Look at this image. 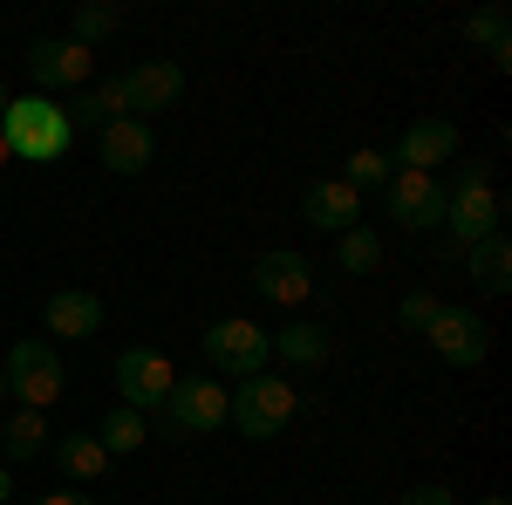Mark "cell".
I'll use <instances>...</instances> for the list:
<instances>
[{
	"label": "cell",
	"mask_w": 512,
	"mask_h": 505,
	"mask_svg": "<svg viewBox=\"0 0 512 505\" xmlns=\"http://www.w3.org/2000/svg\"><path fill=\"white\" fill-rule=\"evenodd\" d=\"M0 144L21 164H55V157L76 144V123L55 96H7V117H0Z\"/></svg>",
	"instance_id": "obj_1"
},
{
	"label": "cell",
	"mask_w": 512,
	"mask_h": 505,
	"mask_svg": "<svg viewBox=\"0 0 512 505\" xmlns=\"http://www.w3.org/2000/svg\"><path fill=\"white\" fill-rule=\"evenodd\" d=\"M499 219H506V205L492 192V164H485V157L458 164V185L444 192V226H451V239H458V246H478V239L499 233Z\"/></svg>",
	"instance_id": "obj_2"
},
{
	"label": "cell",
	"mask_w": 512,
	"mask_h": 505,
	"mask_svg": "<svg viewBox=\"0 0 512 505\" xmlns=\"http://www.w3.org/2000/svg\"><path fill=\"white\" fill-rule=\"evenodd\" d=\"M294 383H280V376H246V383H233V403H226V424L239 430V437H253V444H267V437H280V430L294 424Z\"/></svg>",
	"instance_id": "obj_3"
},
{
	"label": "cell",
	"mask_w": 512,
	"mask_h": 505,
	"mask_svg": "<svg viewBox=\"0 0 512 505\" xmlns=\"http://www.w3.org/2000/svg\"><path fill=\"white\" fill-rule=\"evenodd\" d=\"M0 376H7V396H21V410H48V403L69 389L55 342H35V335H21L14 349L0 355Z\"/></svg>",
	"instance_id": "obj_4"
},
{
	"label": "cell",
	"mask_w": 512,
	"mask_h": 505,
	"mask_svg": "<svg viewBox=\"0 0 512 505\" xmlns=\"http://www.w3.org/2000/svg\"><path fill=\"white\" fill-rule=\"evenodd\" d=\"M226 403H233V389H226V383L178 376L171 396H164V410H158V437H205V430L226 424Z\"/></svg>",
	"instance_id": "obj_5"
},
{
	"label": "cell",
	"mask_w": 512,
	"mask_h": 505,
	"mask_svg": "<svg viewBox=\"0 0 512 505\" xmlns=\"http://www.w3.org/2000/svg\"><path fill=\"white\" fill-rule=\"evenodd\" d=\"M205 362L219 369V376H233V383H246V376H267V355H274V342H267V328H253L246 314H226V321H212L205 328Z\"/></svg>",
	"instance_id": "obj_6"
},
{
	"label": "cell",
	"mask_w": 512,
	"mask_h": 505,
	"mask_svg": "<svg viewBox=\"0 0 512 505\" xmlns=\"http://www.w3.org/2000/svg\"><path fill=\"white\" fill-rule=\"evenodd\" d=\"M178 383V369H171V355L164 349H123L117 355V403L123 410H164V396Z\"/></svg>",
	"instance_id": "obj_7"
},
{
	"label": "cell",
	"mask_w": 512,
	"mask_h": 505,
	"mask_svg": "<svg viewBox=\"0 0 512 505\" xmlns=\"http://www.w3.org/2000/svg\"><path fill=\"white\" fill-rule=\"evenodd\" d=\"M383 205H390V219L403 233H437L444 226V185H437L431 171H390Z\"/></svg>",
	"instance_id": "obj_8"
},
{
	"label": "cell",
	"mask_w": 512,
	"mask_h": 505,
	"mask_svg": "<svg viewBox=\"0 0 512 505\" xmlns=\"http://www.w3.org/2000/svg\"><path fill=\"white\" fill-rule=\"evenodd\" d=\"M424 342H431L451 369H478L485 349H492V328H485L472 308H437V321L424 328Z\"/></svg>",
	"instance_id": "obj_9"
},
{
	"label": "cell",
	"mask_w": 512,
	"mask_h": 505,
	"mask_svg": "<svg viewBox=\"0 0 512 505\" xmlns=\"http://www.w3.org/2000/svg\"><path fill=\"white\" fill-rule=\"evenodd\" d=\"M253 294H260V301H274V308H308L315 273H308L301 253L274 246V253H260V260H253Z\"/></svg>",
	"instance_id": "obj_10"
},
{
	"label": "cell",
	"mask_w": 512,
	"mask_h": 505,
	"mask_svg": "<svg viewBox=\"0 0 512 505\" xmlns=\"http://www.w3.org/2000/svg\"><path fill=\"white\" fill-rule=\"evenodd\" d=\"M28 76H35V89L48 96V89H82L89 82V48H76L69 35H48L28 48Z\"/></svg>",
	"instance_id": "obj_11"
},
{
	"label": "cell",
	"mask_w": 512,
	"mask_h": 505,
	"mask_svg": "<svg viewBox=\"0 0 512 505\" xmlns=\"http://www.w3.org/2000/svg\"><path fill=\"white\" fill-rule=\"evenodd\" d=\"M123 96H130V117L151 123L158 110H171V103L185 96V69H178V62H137V69L123 76Z\"/></svg>",
	"instance_id": "obj_12"
},
{
	"label": "cell",
	"mask_w": 512,
	"mask_h": 505,
	"mask_svg": "<svg viewBox=\"0 0 512 505\" xmlns=\"http://www.w3.org/2000/svg\"><path fill=\"white\" fill-rule=\"evenodd\" d=\"M96 157H103V171H117V178H137V171L158 157V137H151V123L117 117L110 130H96Z\"/></svg>",
	"instance_id": "obj_13"
},
{
	"label": "cell",
	"mask_w": 512,
	"mask_h": 505,
	"mask_svg": "<svg viewBox=\"0 0 512 505\" xmlns=\"http://www.w3.org/2000/svg\"><path fill=\"white\" fill-rule=\"evenodd\" d=\"M458 157V123H444V117H424V123H410L403 137H396V171H431V164H451Z\"/></svg>",
	"instance_id": "obj_14"
},
{
	"label": "cell",
	"mask_w": 512,
	"mask_h": 505,
	"mask_svg": "<svg viewBox=\"0 0 512 505\" xmlns=\"http://www.w3.org/2000/svg\"><path fill=\"white\" fill-rule=\"evenodd\" d=\"M301 219L315 226V233H349V226H362V198L342 185V178H315L308 192H301Z\"/></svg>",
	"instance_id": "obj_15"
},
{
	"label": "cell",
	"mask_w": 512,
	"mask_h": 505,
	"mask_svg": "<svg viewBox=\"0 0 512 505\" xmlns=\"http://www.w3.org/2000/svg\"><path fill=\"white\" fill-rule=\"evenodd\" d=\"M41 328H48L55 342H82V335H96V328H103V301H96L89 287H62V294H48Z\"/></svg>",
	"instance_id": "obj_16"
},
{
	"label": "cell",
	"mask_w": 512,
	"mask_h": 505,
	"mask_svg": "<svg viewBox=\"0 0 512 505\" xmlns=\"http://www.w3.org/2000/svg\"><path fill=\"white\" fill-rule=\"evenodd\" d=\"M41 451H48V417H41V410H14V417L0 424V458H7V465H28Z\"/></svg>",
	"instance_id": "obj_17"
},
{
	"label": "cell",
	"mask_w": 512,
	"mask_h": 505,
	"mask_svg": "<svg viewBox=\"0 0 512 505\" xmlns=\"http://www.w3.org/2000/svg\"><path fill=\"white\" fill-rule=\"evenodd\" d=\"M55 465H62V478H76V485H96V478L110 471V451H103L89 430H76V437L55 444Z\"/></svg>",
	"instance_id": "obj_18"
},
{
	"label": "cell",
	"mask_w": 512,
	"mask_h": 505,
	"mask_svg": "<svg viewBox=\"0 0 512 505\" xmlns=\"http://www.w3.org/2000/svg\"><path fill=\"white\" fill-rule=\"evenodd\" d=\"M144 437H151V417H144V410H110V417H103V424H96V444H103V451H110V458H130V451H144Z\"/></svg>",
	"instance_id": "obj_19"
},
{
	"label": "cell",
	"mask_w": 512,
	"mask_h": 505,
	"mask_svg": "<svg viewBox=\"0 0 512 505\" xmlns=\"http://www.w3.org/2000/svg\"><path fill=\"white\" fill-rule=\"evenodd\" d=\"M465 253H472V280L485 287V294H506V287H512V246H506V233L478 239V246H465Z\"/></svg>",
	"instance_id": "obj_20"
},
{
	"label": "cell",
	"mask_w": 512,
	"mask_h": 505,
	"mask_svg": "<svg viewBox=\"0 0 512 505\" xmlns=\"http://www.w3.org/2000/svg\"><path fill=\"white\" fill-rule=\"evenodd\" d=\"M465 35L499 62V69H512V28H506V7H478V14H465Z\"/></svg>",
	"instance_id": "obj_21"
},
{
	"label": "cell",
	"mask_w": 512,
	"mask_h": 505,
	"mask_svg": "<svg viewBox=\"0 0 512 505\" xmlns=\"http://www.w3.org/2000/svg\"><path fill=\"white\" fill-rule=\"evenodd\" d=\"M267 342H274V355L301 362V369H321V362H328V328H315V321H301V328H280V335H267Z\"/></svg>",
	"instance_id": "obj_22"
},
{
	"label": "cell",
	"mask_w": 512,
	"mask_h": 505,
	"mask_svg": "<svg viewBox=\"0 0 512 505\" xmlns=\"http://www.w3.org/2000/svg\"><path fill=\"white\" fill-rule=\"evenodd\" d=\"M96 123V130H110V123L117 117H130V96H123V76H110V82H96V89H89V103H82V110H69V123Z\"/></svg>",
	"instance_id": "obj_23"
},
{
	"label": "cell",
	"mask_w": 512,
	"mask_h": 505,
	"mask_svg": "<svg viewBox=\"0 0 512 505\" xmlns=\"http://www.w3.org/2000/svg\"><path fill=\"white\" fill-rule=\"evenodd\" d=\"M390 171H396L390 151H355L349 164H342V185H349L355 198H362V192H383V185H390Z\"/></svg>",
	"instance_id": "obj_24"
},
{
	"label": "cell",
	"mask_w": 512,
	"mask_h": 505,
	"mask_svg": "<svg viewBox=\"0 0 512 505\" xmlns=\"http://www.w3.org/2000/svg\"><path fill=\"white\" fill-rule=\"evenodd\" d=\"M123 7H110V0H89V7H76V21H69V41L76 48H96L103 35H117Z\"/></svg>",
	"instance_id": "obj_25"
},
{
	"label": "cell",
	"mask_w": 512,
	"mask_h": 505,
	"mask_svg": "<svg viewBox=\"0 0 512 505\" xmlns=\"http://www.w3.org/2000/svg\"><path fill=\"white\" fill-rule=\"evenodd\" d=\"M335 260H342V273H369L383 260V239L369 233V226H349V233L335 239Z\"/></svg>",
	"instance_id": "obj_26"
},
{
	"label": "cell",
	"mask_w": 512,
	"mask_h": 505,
	"mask_svg": "<svg viewBox=\"0 0 512 505\" xmlns=\"http://www.w3.org/2000/svg\"><path fill=\"white\" fill-rule=\"evenodd\" d=\"M437 308H444V301H437V294H424V287H410V294L396 301V314H403V328H410V335H424V328L437 321Z\"/></svg>",
	"instance_id": "obj_27"
},
{
	"label": "cell",
	"mask_w": 512,
	"mask_h": 505,
	"mask_svg": "<svg viewBox=\"0 0 512 505\" xmlns=\"http://www.w3.org/2000/svg\"><path fill=\"white\" fill-rule=\"evenodd\" d=\"M396 505H458V499H451V485H417V492H403Z\"/></svg>",
	"instance_id": "obj_28"
},
{
	"label": "cell",
	"mask_w": 512,
	"mask_h": 505,
	"mask_svg": "<svg viewBox=\"0 0 512 505\" xmlns=\"http://www.w3.org/2000/svg\"><path fill=\"white\" fill-rule=\"evenodd\" d=\"M35 505H96V499H89V492H41Z\"/></svg>",
	"instance_id": "obj_29"
},
{
	"label": "cell",
	"mask_w": 512,
	"mask_h": 505,
	"mask_svg": "<svg viewBox=\"0 0 512 505\" xmlns=\"http://www.w3.org/2000/svg\"><path fill=\"white\" fill-rule=\"evenodd\" d=\"M7 492H14V485H7V465H0V505H7Z\"/></svg>",
	"instance_id": "obj_30"
},
{
	"label": "cell",
	"mask_w": 512,
	"mask_h": 505,
	"mask_svg": "<svg viewBox=\"0 0 512 505\" xmlns=\"http://www.w3.org/2000/svg\"><path fill=\"white\" fill-rule=\"evenodd\" d=\"M0 117H7V89H0Z\"/></svg>",
	"instance_id": "obj_31"
},
{
	"label": "cell",
	"mask_w": 512,
	"mask_h": 505,
	"mask_svg": "<svg viewBox=\"0 0 512 505\" xmlns=\"http://www.w3.org/2000/svg\"><path fill=\"white\" fill-rule=\"evenodd\" d=\"M0 403H7V376H0Z\"/></svg>",
	"instance_id": "obj_32"
},
{
	"label": "cell",
	"mask_w": 512,
	"mask_h": 505,
	"mask_svg": "<svg viewBox=\"0 0 512 505\" xmlns=\"http://www.w3.org/2000/svg\"><path fill=\"white\" fill-rule=\"evenodd\" d=\"M478 505H506V499H478Z\"/></svg>",
	"instance_id": "obj_33"
},
{
	"label": "cell",
	"mask_w": 512,
	"mask_h": 505,
	"mask_svg": "<svg viewBox=\"0 0 512 505\" xmlns=\"http://www.w3.org/2000/svg\"><path fill=\"white\" fill-rule=\"evenodd\" d=\"M0 164H7V144H0Z\"/></svg>",
	"instance_id": "obj_34"
}]
</instances>
